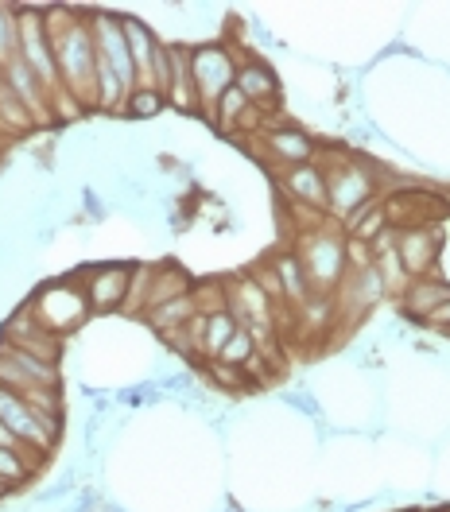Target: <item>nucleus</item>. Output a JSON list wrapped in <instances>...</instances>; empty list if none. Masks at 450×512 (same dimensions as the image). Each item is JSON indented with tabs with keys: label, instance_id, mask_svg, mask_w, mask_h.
I'll return each instance as SVG.
<instances>
[{
	"label": "nucleus",
	"instance_id": "nucleus-1",
	"mask_svg": "<svg viewBox=\"0 0 450 512\" xmlns=\"http://www.w3.org/2000/svg\"><path fill=\"white\" fill-rule=\"evenodd\" d=\"M51 28V47H55V63H59V82L63 90L82 109L94 105L97 109V47L94 32H90V16H66V12H51L47 16Z\"/></svg>",
	"mask_w": 450,
	"mask_h": 512
},
{
	"label": "nucleus",
	"instance_id": "nucleus-2",
	"mask_svg": "<svg viewBox=\"0 0 450 512\" xmlns=\"http://www.w3.org/2000/svg\"><path fill=\"white\" fill-rule=\"evenodd\" d=\"M299 264L303 276L311 284V295H334V288L346 280L350 253H346V237L330 233V229H307L299 237Z\"/></svg>",
	"mask_w": 450,
	"mask_h": 512
},
{
	"label": "nucleus",
	"instance_id": "nucleus-3",
	"mask_svg": "<svg viewBox=\"0 0 450 512\" xmlns=\"http://www.w3.org/2000/svg\"><path fill=\"white\" fill-rule=\"evenodd\" d=\"M191 82L194 97L202 105L206 117H214V105L222 101V94L237 82V59L225 43H206L191 51Z\"/></svg>",
	"mask_w": 450,
	"mask_h": 512
},
{
	"label": "nucleus",
	"instance_id": "nucleus-4",
	"mask_svg": "<svg viewBox=\"0 0 450 512\" xmlns=\"http://www.w3.org/2000/svg\"><path fill=\"white\" fill-rule=\"evenodd\" d=\"M0 423H4V427H8L24 447H32L35 454L55 450L59 435H63V423L39 416L35 408L24 404V396H16L12 388H0Z\"/></svg>",
	"mask_w": 450,
	"mask_h": 512
},
{
	"label": "nucleus",
	"instance_id": "nucleus-5",
	"mask_svg": "<svg viewBox=\"0 0 450 512\" xmlns=\"http://www.w3.org/2000/svg\"><path fill=\"white\" fill-rule=\"evenodd\" d=\"M82 280V299L90 307V315H109V311H125L132 284L129 264H101L78 276Z\"/></svg>",
	"mask_w": 450,
	"mask_h": 512
},
{
	"label": "nucleus",
	"instance_id": "nucleus-6",
	"mask_svg": "<svg viewBox=\"0 0 450 512\" xmlns=\"http://www.w3.org/2000/svg\"><path fill=\"white\" fill-rule=\"evenodd\" d=\"M4 342L20 346V350H32L39 357H51V361H59V350H63V334H55L47 322L39 319L32 303H24L12 319L4 322Z\"/></svg>",
	"mask_w": 450,
	"mask_h": 512
},
{
	"label": "nucleus",
	"instance_id": "nucleus-7",
	"mask_svg": "<svg viewBox=\"0 0 450 512\" xmlns=\"http://www.w3.org/2000/svg\"><path fill=\"white\" fill-rule=\"evenodd\" d=\"M322 171H326V210H334L338 218H346L354 206L373 198V175L354 163H338V167H322Z\"/></svg>",
	"mask_w": 450,
	"mask_h": 512
},
{
	"label": "nucleus",
	"instance_id": "nucleus-8",
	"mask_svg": "<svg viewBox=\"0 0 450 512\" xmlns=\"http://www.w3.org/2000/svg\"><path fill=\"white\" fill-rule=\"evenodd\" d=\"M90 32H94V47L105 63L121 74V82L129 86V94L136 90V66H132V51L125 28H121V16H90Z\"/></svg>",
	"mask_w": 450,
	"mask_h": 512
},
{
	"label": "nucleus",
	"instance_id": "nucleus-9",
	"mask_svg": "<svg viewBox=\"0 0 450 512\" xmlns=\"http://www.w3.org/2000/svg\"><path fill=\"white\" fill-rule=\"evenodd\" d=\"M4 86L20 97V105L32 113L35 125H51V121H55V101H51V94L39 86V78L32 74V66L24 63L20 55L4 66Z\"/></svg>",
	"mask_w": 450,
	"mask_h": 512
},
{
	"label": "nucleus",
	"instance_id": "nucleus-10",
	"mask_svg": "<svg viewBox=\"0 0 450 512\" xmlns=\"http://www.w3.org/2000/svg\"><path fill=\"white\" fill-rule=\"evenodd\" d=\"M385 276L377 264L369 268H354L350 280H342V315L346 319H361L369 307H377L385 299Z\"/></svg>",
	"mask_w": 450,
	"mask_h": 512
},
{
	"label": "nucleus",
	"instance_id": "nucleus-11",
	"mask_svg": "<svg viewBox=\"0 0 450 512\" xmlns=\"http://www.w3.org/2000/svg\"><path fill=\"white\" fill-rule=\"evenodd\" d=\"M396 253H400V264L412 280H423L431 276V264H435V253H439V237L431 229H400L396 233Z\"/></svg>",
	"mask_w": 450,
	"mask_h": 512
},
{
	"label": "nucleus",
	"instance_id": "nucleus-12",
	"mask_svg": "<svg viewBox=\"0 0 450 512\" xmlns=\"http://www.w3.org/2000/svg\"><path fill=\"white\" fill-rule=\"evenodd\" d=\"M121 28H125V39H129V51H132V66H136V90H156L152 86V59H156V47L160 39L148 32L144 20L136 16H121Z\"/></svg>",
	"mask_w": 450,
	"mask_h": 512
},
{
	"label": "nucleus",
	"instance_id": "nucleus-13",
	"mask_svg": "<svg viewBox=\"0 0 450 512\" xmlns=\"http://www.w3.org/2000/svg\"><path fill=\"white\" fill-rule=\"evenodd\" d=\"M284 191L311 210H326V171L319 163H303V167H288L284 175Z\"/></svg>",
	"mask_w": 450,
	"mask_h": 512
},
{
	"label": "nucleus",
	"instance_id": "nucleus-14",
	"mask_svg": "<svg viewBox=\"0 0 450 512\" xmlns=\"http://www.w3.org/2000/svg\"><path fill=\"white\" fill-rule=\"evenodd\" d=\"M241 94L249 97V105H272L280 97V82L260 59H241L237 63V82H233Z\"/></svg>",
	"mask_w": 450,
	"mask_h": 512
},
{
	"label": "nucleus",
	"instance_id": "nucleus-15",
	"mask_svg": "<svg viewBox=\"0 0 450 512\" xmlns=\"http://www.w3.org/2000/svg\"><path fill=\"white\" fill-rule=\"evenodd\" d=\"M264 148L272 152V160L288 163V167H303V163H311V156H315V140L303 136L299 128H272L264 136Z\"/></svg>",
	"mask_w": 450,
	"mask_h": 512
},
{
	"label": "nucleus",
	"instance_id": "nucleus-16",
	"mask_svg": "<svg viewBox=\"0 0 450 512\" xmlns=\"http://www.w3.org/2000/svg\"><path fill=\"white\" fill-rule=\"evenodd\" d=\"M191 276L175 264H163V268H152V280H148V295H144V315L156 311L163 303L179 299V295H191Z\"/></svg>",
	"mask_w": 450,
	"mask_h": 512
},
{
	"label": "nucleus",
	"instance_id": "nucleus-17",
	"mask_svg": "<svg viewBox=\"0 0 450 512\" xmlns=\"http://www.w3.org/2000/svg\"><path fill=\"white\" fill-rule=\"evenodd\" d=\"M450 299V284L443 280H435V276H423V280H412V288H408V299H404V311L412 315V319L427 322L443 303Z\"/></svg>",
	"mask_w": 450,
	"mask_h": 512
},
{
	"label": "nucleus",
	"instance_id": "nucleus-18",
	"mask_svg": "<svg viewBox=\"0 0 450 512\" xmlns=\"http://www.w3.org/2000/svg\"><path fill=\"white\" fill-rule=\"evenodd\" d=\"M167 105L191 113L198 109V97H194L191 82V51L187 47H171V86H167Z\"/></svg>",
	"mask_w": 450,
	"mask_h": 512
},
{
	"label": "nucleus",
	"instance_id": "nucleus-19",
	"mask_svg": "<svg viewBox=\"0 0 450 512\" xmlns=\"http://www.w3.org/2000/svg\"><path fill=\"white\" fill-rule=\"evenodd\" d=\"M272 272H276V280H280V291H284V299H288L291 307L299 311L307 299H311V284H307V276H303V264H299V256L295 253H280L272 260Z\"/></svg>",
	"mask_w": 450,
	"mask_h": 512
},
{
	"label": "nucleus",
	"instance_id": "nucleus-20",
	"mask_svg": "<svg viewBox=\"0 0 450 512\" xmlns=\"http://www.w3.org/2000/svg\"><path fill=\"white\" fill-rule=\"evenodd\" d=\"M198 315V307H194V295H179V299H171V303H163L156 311H148L144 319L156 326V334L163 338H171V334H179L187 322Z\"/></svg>",
	"mask_w": 450,
	"mask_h": 512
},
{
	"label": "nucleus",
	"instance_id": "nucleus-21",
	"mask_svg": "<svg viewBox=\"0 0 450 512\" xmlns=\"http://www.w3.org/2000/svg\"><path fill=\"white\" fill-rule=\"evenodd\" d=\"M241 326H237V319L229 315V307L225 311H218V315H206V330H202V353L214 361L218 353H222V346L237 334Z\"/></svg>",
	"mask_w": 450,
	"mask_h": 512
},
{
	"label": "nucleus",
	"instance_id": "nucleus-22",
	"mask_svg": "<svg viewBox=\"0 0 450 512\" xmlns=\"http://www.w3.org/2000/svg\"><path fill=\"white\" fill-rule=\"evenodd\" d=\"M20 55V12L0 4V70Z\"/></svg>",
	"mask_w": 450,
	"mask_h": 512
},
{
	"label": "nucleus",
	"instance_id": "nucleus-23",
	"mask_svg": "<svg viewBox=\"0 0 450 512\" xmlns=\"http://www.w3.org/2000/svg\"><path fill=\"white\" fill-rule=\"evenodd\" d=\"M253 353H257V338H253V330H245V326H241V330H237V334L225 342L222 353H218L214 361H222V365H233V369H245Z\"/></svg>",
	"mask_w": 450,
	"mask_h": 512
},
{
	"label": "nucleus",
	"instance_id": "nucleus-24",
	"mask_svg": "<svg viewBox=\"0 0 450 512\" xmlns=\"http://www.w3.org/2000/svg\"><path fill=\"white\" fill-rule=\"evenodd\" d=\"M249 109H253V105H249V97L241 94L237 86H229V90L222 94V101L214 105V121H218L222 128H233L237 121H245V117H249Z\"/></svg>",
	"mask_w": 450,
	"mask_h": 512
},
{
	"label": "nucleus",
	"instance_id": "nucleus-25",
	"mask_svg": "<svg viewBox=\"0 0 450 512\" xmlns=\"http://www.w3.org/2000/svg\"><path fill=\"white\" fill-rule=\"evenodd\" d=\"M0 128H8V132H24V128H35L32 113L20 105V97L12 94L8 86H0Z\"/></svg>",
	"mask_w": 450,
	"mask_h": 512
},
{
	"label": "nucleus",
	"instance_id": "nucleus-26",
	"mask_svg": "<svg viewBox=\"0 0 450 512\" xmlns=\"http://www.w3.org/2000/svg\"><path fill=\"white\" fill-rule=\"evenodd\" d=\"M35 470V462H28L20 450H8L0 447V481L4 485H20V481H28Z\"/></svg>",
	"mask_w": 450,
	"mask_h": 512
},
{
	"label": "nucleus",
	"instance_id": "nucleus-27",
	"mask_svg": "<svg viewBox=\"0 0 450 512\" xmlns=\"http://www.w3.org/2000/svg\"><path fill=\"white\" fill-rule=\"evenodd\" d=\"M163 105H167V97L160 94V90H132V97L125 101V113H132V117H156Z\"/></svg>",
	"mask_w": 450,
	"mask_h": 512
},
{
	"label": "nucleus",
	"instance_id": "nucleus-28",
	"mask_svg": "<svg viewBox=\"0 0 450 512\" xmlns=\"http://www.w3.org/2000/svg\"><path fill=\"white\" fill-rule=\"evenodd\" d=\"M381 202H385V198H377V194H373V198H365L361 206H354V210H350V214L342 218V233H346V237H354V233H357V225L365 222V218H369V214H373V210H377Z\"/></svg>",
	"mask_w": 450,
	"mask_h": 512
},
{
	"label": "nucleus",
	"instance_id": "nucleus-29",
	"mask_svg": "<svg viewBox=\"0 0 450 512\" xmlns=\"http://www.w3.org/2000/svg\"><path fill=\"white\" fill-rule=\"evenodd\" d=\"M0 447H8V450H20V454H24V458H28V462H39V454H32V447H24V443H20V439H16V435H12V431H8V427H4V423H0Z\"/></svg>",
	"mask_w": 450,
	"mask_h": 512
},
{
	"label": "nucleus",
	"instance_id": "nucleus-30",
	"mask_svg": "<svg viewBox=\"0 0 450 512\" xmlns=\"http://www.w3.org/2000/svg\"><path fill=\"white\" fill-rule=\"evenodd\" d=\"M431 326H443V330H450V299L447 303H443V307H439V311H435V315H431Z\"/></svg>",
	"mask_w": 450,
	"mask_h": 512
},
{
	"label": "nucleus",
	"instance_id": "nucleus-31",
	"mask_svg": "<svg viewBox=\"0 0 450 512\" xmlns=\"http://www.w3.org/2000/svg\"><path fill=\"white\" fill-rule=\"evenodd\" d=\"M0 86H4V70H0Z\"/></svg>",
	"mask_w": 450,
	"mask_h": 512
}]
</instances>
